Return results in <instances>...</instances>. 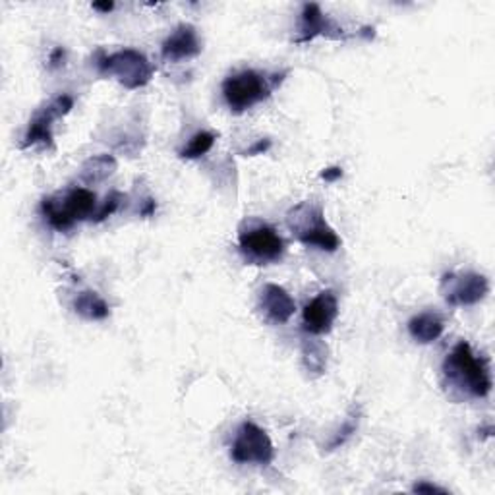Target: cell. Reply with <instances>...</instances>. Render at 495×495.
Returning <instances> with one entry per match:
<instances>
[{
    "label": "cell",
    "instance_id": "cell-1",
    "mask_svg": "<svg viewBox=\"0 0 495 495\" xmlns=\"http://www.w3.org/2000/svg\"><path fill=\"white\" fill-rule=\"evenodd\" d=\"M443 373L449 385L469 397L484 399L491 391V376L486 360L476 356L467 341L457 342L451 354L445 358Z\"/></svg>",
    "mask_w": 495,
    "mask_h": 495
},
{
    "label": "cell",
    "instance_id": "cell-2",
    "mask_svg": "<svg viewBox=\"0 0 495 495\" xmlns=\"http://www.w3.org/2000/svg\"><path fill=\"white\" fill-rule=\"evenodd\" d=\"M287 224L298 243L308 248L333 253L341 248L339 234L325 221L323 207L318 202H302L287 213Z\"/></svg>",
    "mask_w": 495,
    "mask_h": 495
},
{
    "label": "cell",
    "instance_id": "cell-3",
    "mask_svg": "<svg viewBox=\"0 0 495 495\" xmlns=\"http://www.w3.org/2000/svg\"><path fill=\"white\" fill-rule=\"evenodd\" d=\"M282 76L284 74H265L252 68L240 70L223 82V97L233 113H246L272 95Z\"/></svg>",
    "mask_w": 495,
    "mask_h": 495
},
{
    "label": "cell",
    "instance_id": "cell-4",
    "mask_svg": "<svg viewBox=\"0 0 495 495\" xmlns=\"http://www.w3.org/2000/svg\"><path fill=\"white\" fill-rule=\"evenodd\" d=\"M238 246L252 265L277 263L284 256V240L275 227L258 219H246L238 229Z\"/></svg>",
    "mask_w": 495,
    "mask_h": 495
},
{
    "label": "cell",
    "instance_id": "cell-5",
    "mask_svg": "<svg viewBox=\"0 0 495 495\" xmlns=\"http://www.w3.org/2000/svg\"><path fill=\"white\" fill-rule=\"evenodd\" d=\"M95 66L103 76H114L126 89H140L152 82L155 68L136 49H123L113 54L97 51Z\"/></svg>",
    "mask_w": 495,
    "mask_h": 495
},
{
    "label": "cell",
    "instance_id": "cell-6",
    "mask_svg": "<svg viewBox=\"0 0 495 495\" xmlns=\"http://www.w3.org/2000/svg\"><path fill=\"white\" fill-rule=\"evenodd\" d=\"M97 209V196L87 188H72L63 200L45 198L41 213L51 227L58 233L70 231L74 224L84 219H94Z\"/></svg>",
    "mask_w": 495,
    "mask_h": 495
},
{
    "label": "cell",
    "instance_id": "cell-7",
    "mask_svg": "<svg viewBox=\"0 0 495 495\" xmlns=\"http://www.w3.org/2000/svg\"><path fill=\"white\" fill-rule=\"evenodd\" d=\"M231 457L238 464H262V467H267L275 459V447L263 428L253 422H244L236 431Z\"/></svg>",
    "mask_w": 495,
    "mask_h": 495
},
{
    "label": "cell",
    "instance_id": "cell-8",
    "mask_svg": "<svg viewBox=\"0 0 495 495\" xmlns=\"http://www.w3.org/2000/svg\"><path fill=\"white\" fill-rule=\"evenodd\" d=\"M74 109V97L68 94H60L51 103L41 107L34 118L29 120L27 132L22 142V149L32 145H53V124L58 118L66 116Z\"/></svg>",
    "mask_w": 495,
    "mask_h": 495
},
{
    "label": "cell",
    "instance_id": "cell-9",
    "mask_svg": "<svg viewBox=\"0 0 495 495\" xmlns=\"http://www.w3.org/2000/svg\"><path fill=\"white\" fill-rule=\"evenodd\" d=\"M443 298L451 306H476L490 292V281L474 272L469 273H449L441 281Z\"/></svg>",
    "mask_w": 495,
    "mask_h": 495
},
{
    "label": "cell",
    "instance_id": "cell-10",
    "mask_svg": "<svg viewBox=\"0 0 495 495\" xmlns=\"http://www.w3.org/2000/svg\"><path fill=\"white\" fill-rule=\"evenodd\" d=\"M316 37H327L333 41H342L344 37V29L323 14L320 5L310 3L302 6V12H300V25H298V37L294 39L296 45H304L310 43Z\"/></svg>",
    "mask_w": 495,
    "mask_h": 495
},
{
    "label": "cell",
    "instance_id": "cell-11",
    "mask_svg": "<svg viewBox=\"0 0 495 495\" xmlns=\"http://www.w3.org/2000/svg\"><path fill=\"white\" fill-rule=\"evenodd\" d=\"M339 316V300L333 291L320 292L304 308V332L310 335H327Z\"/></svg>",
    "mask_w": 495,
    "mask_h": 495
},
{
    "label": "cell",
    "instance_id": "cell-12",
    "mask_svg": "<svg viewBox=\"0 0 495 495\" xmlns=\"http://www.w3.org/2000/svg\"><path fill=\"white\" fill-rule=\"evenodd\" d=\"M258 308L263 313L265 322L273 325H282L291 322V318L294 316L296 302L287 291L279 287V284H265L260 292Z\"/></svg>",
    "mask_w": 495,
    "mask_h": 495
},
{
    "label": "cell",
    "instance_id": "cell-13",
    "mask_svg": "<svg viewBox=\"0 0 495 495\" xmlns=\"http://www.w3.org/2000/svg\"><path fill=\"white\" fill-rule=\"evenodd\" d=\"M200 53H202L200 35L196 32V27L190 24H180L161 45L163 58L171 60V63H180V60L193 58Z\"/></svg>",
    "mask_w": 495,
    "mask_h": 495
},
{
    "label": "cell",
    "instance_id": "cell-14",
    "mask_svg": "<svg viewBox=\"0 0 495 495\" xmlns=\"http://www.w3.org/2000/svg\"><path fill=\"white\" fill-rule=\"evenodd\" d=\"M445 332V323L440 313L422 312L409 322V333L420 344L436 342Z\"/></svg>",
    "mask_w": 495,
    "mask_h": 495
},
{
    "label": "cell",
    "instance_id": "cell-15",
    "mask_svg": "<svg viewBox=\"0 0 495 495\" xmlns=\"http://www.w3.org/2000/svg\"><path fill=\"white\" fill-rule=\"evenodd\" d=\"M74 312L87 322H103L109 318L111 308L95 291H84L74 298Z\"/></svg>",
    "mask_w": 495,
    "mask_h": 495
},
{
    "label": "cell",
    "instance_id": "cell-16",
    "mask_svg": "<svg viewBox=\"0 0 495 495\" xmlns=\"http://www.w3.org/2000/svg\"><path fill=\"white\" fill-rule=\"evenodd\" d=\"M116 171V159L113 155L89 157L80 169V180L85 184H97L107 180Z\"/></svg>",
    "mask_w": 495,
    "mask_h": 495
},
{
    "label": "cell",
    "instance_id": "cell-17",
    "mask_svg": "<svg viewBox=\"0 0 495 495\" xmlns=\"http://www.w3.org/2000/svg\"><path fill=\"white\" fill-rule=\"evenodd\" d=\"M215 142H217V136L213 132L202 130L198 134H193L190 142L183 149H180L178 155H180V159H200L212 152Z\"/></svg>",
    "mask_w": 495,
    "mask_h": 495
},
{
    "label": "cell",
    "instance_id": "cell-18",
    "mask_svg": "<svg viewBox=\"0 0 495 495\" xmlns=\"http://www.w3.org/2000/svg\"><path fill=\"white\" fill-rule=\"evenodd\" d=\"M358 422H360V414L352 411L349 414V418L342 422V426L337 430L333 440L327 443V451H335V449H339V447H342L344 443H347L354 436V433H356Z\"/></svg>",
    "mask_w": 495,
    "mask_h": 495
},
{
    "label": "cell",
    "instance_id": "cell-19",
    "mask_svg": "<svg viewBox=\"0 0 495 495\" xmlns=\"http://www.w3.org/2000/svg\"><path fill=\"white\" fill-rule=\"evenodd\" d=\"M304 364H306V370L310 371H316L318 376H322V373L325 371V366H327V356H325V351L323 347H320V344L316 342H306L304 344Z\"/></svg>",
    "mask_w": 495,
    "mask_h": 495
},
{
    "label": "cell",
    "instance_id": "cell-20",
    "mask_svg": "<svg viewBox=\"0 0 495 495\" xmlns=\"http://www.w3.org/2000/svg\"><path fill=\"white\" fill-rule=\"evenodd\" d=\"M123 200H124L123 193L116 192V190L111 192L109 196H107V200H104L103 207L99 209V212H95L94 221H95V223H103L104 219H109L111 215H114V213H116V209L120 207V202H123Z\"/></svg>",
    "mask_w": 495,
    "mask_h": 495
},
{
    "label": "cell",
    "instance_id": "cell-21",
    "mask_svg": "<svg viewBox=\"0 0 495 495\" xmlns=\"http://www.w3.org/2000/svg\"><path fill=\"white\" fill-rule=\"evenodd\" d=\"M269 149H272V140H260L258 144H253L252 147H248L246 152H243V155H246V157H256V155L267 153Z\"/></svg>",
    "mask_w": 495,
    "mask_h": 495
},
{
    "label": "cell",
    "instance_id": "cell-22",
    "mask_svg": "<svg viewBox=\"0 0 495 495\" xmlns=\"http://www.w3.org/2000/svg\"><path fill=\"white\" fill-rule=\"evenodd\" d=\"M64 58H66V51L63 47L53 49L51 54H49V68L54 70L58 66H63L64 64Z\"/></svg>",
    "mask_w": 495,
    "mask_h": 495
},
{
    "label": "cell",
    "instance_id": "cell-23",
    "mask_svg": "<svg viewBox=\"0 0 495 495\" xmlns=\"http://www.w3.org/2000/svg\"><path fill=\"white\" fill-rule=\"evenodd\" d=\"M414 493H447L445 488H440L436 484H430V482H418L414 488H412Z\"/></svg>",
    "mask_w": 495,
    "mask_h": 495
},
{
    "label": "cell",
    "instance_id": "cell-24",
    "mask_svg": "<svg viewBox=\"0 0 495 495\" xmlns=\"http://www.w3.org/2000/svg\"><path fill=\"white\" fill-rule=\"evenodd\" d=\"M320 176H322V180H325V183H337L339 178H342V169L341 167H329V169H323Z\"/></svg>",
    "mask_w": 495,
    "mask_h": 495
},
{
    "label": "cell",
    "instance_id": "cell-25",
    "mask_svg": "<svg viewBox=\"0 0 495 495\" xmlns=\"http://www.w3.org/2000/svg\"><path fill=\"white\" fill-rule=\"evenodd\" d=\"M155 209H157L155 200H153V198H147V200L142 203V207H140V215H142V217H152V215L155 213Z\"/></svg>",
    "mask_w": 495,
    "mask_h": 495
},
{
    "label": "cell",
    "instance_id": "cell-26",
    "mask_svg": "<svg viewBox=\"0 0 495 495\" xmlns=\"http://www.w3.org/2000/svg\"><path fill=\"white\" fill-rule=\"evenodd\" d=\"M114 8V3H94V10L97 12H111Z\"/></svg>",
    "mask_w": 495,
    "mask_h": 495
}]
</instances>
